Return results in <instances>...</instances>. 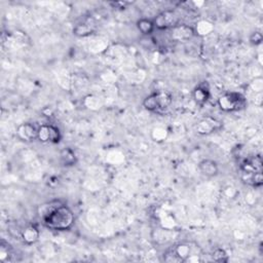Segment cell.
Returning a JSON list of instances; mask_svg holds the SVG:
<instances>
[{
  "label": "cell",
  "mask_w": 263,
  "mask_h": 263,
  "mask_svg": "<svg viewBox=\"0 0 263 263\" xmlns=\"http://www.w3.org/2000/svg\"><path fill=\"white\" fill-rule=\"evenodd\" d=\"M217 104L224 112H235L246 107L247 99L239 92H228L218 98Z\"/></svg>",
  "instance_id": "obj_3"
},
{
  "label": "cell",
  "mask_w": 263,
  "mask_h": 263,
  "mask_svg": "<svg viewBox=\"0 0 263 263\" xmlns=\"http://www.w3.org/2000/svg\"><path fill=\"white\" fill-rule=\"evenodd\" d=\"M94 31H95V25L94 24H90L89 22L80 23V24L76 25L75 28L73 29L74 35H76L78 37L88 36L90 34H93Z\"/></svg>",
  "instance_id": "obj_16"
},
{
  "label": "cell",
  "mask_w": 263,
  "mask_h": 263,
  "mask_svg": "<svg viewBox=\"0 0 263 263\" xmlns=\"http://www.w3.org/2000/svg\"><path fill=\"white\" fill-rule=\"evenodd\" d=\"M241 180L244 183L255 187V188H259L262 186L263 184V174L262 172L260 173H241Z\"/></svg>",
  "instance_id": "obj_14"
},
{
  "label": "cell",
  "mask_w": 263,
  "mask_h": 263,
  "mask_svg": "<svg viewBox=\"0 0 263 263\" xmlns=\"http://www.w3.org/2000/svg\"><path fill=\"white\" fill-rule=\"evenodd\" d=\"M212 258H213V260L216 262L225 263L228 261V254L224 249L217 248L213 251V253H212Z\"/></svg>",
  "instance_id": "obj_19"
},
{
  "label": "cell",
  "mask_w": 263,
  "mask_h": 263,
  "mask_svg": "<svg viewBox=\"0 0 263 263\" xmlns=\"http://www.w3.org/2000/svg\"><path fill=\"white\" fill-rule=\"evenodd\" d=\"M21 238L26 245H33L38 241L40 238V231L35 225L30 224L22 230Z\"/></svg>",
  "instance_id": "obj_12"
},
{
  "label": "cell",
  "mask_w": 263,
  "mask_h": 263,
  "mask_svg": "<svg viewBox=\"0 0 263 263\" xmlns=\"http://www.w3.org/2000/svg\"><path fill=\"white\" fill-rule=\"evenodd\" d=\"M263 171L261 155H255L245 159L241 165V173H260Z\"/></svg>",
  "instance_id": "obj_9"
},
{
  "label": "cell",
  "mask_w": 263,
  "mask_h": 263,
  "mask_svg": "<svg viewBox=\"0 0 263 263\" xmlns=\"http://www.w3.org/2000/svg\"><path fill=\"white\" fill-rule=\"evenodd\" d=\"M137 28L139 31L145 36L151 35L155 30L153 20H149L145 18L139 20V21L137 22Z\"/></svg>",
  "instance_id": "obj_15"
},
{
  "label": "cell",
  "mask_w": 263,
  "mask_h": 263,
  "mask_svg": "<svg viewBox=\"0 0 263 263\" xmlns=\"http://www.w3.org/2000/svg\"><path fill=\"white\" fill-rule=\"evenodd\" d=\"M192 98L198 106H204L210 98V88L207 83L199 84L192 92Z\"/></svg>",
  "instance_id": "obj_10"
},
{
  "label": "cell",
  "mask_w": 263,
  "mask_h": 263,
  "mask_svg": "<svg viewBox=\"0 0 263 263\" xmlns=\"http://www.w3.org/2000/svg\"><path fill=\"white\" fill-rule=\"evenodd\" d=\"M62 139L60 129L54 125H43L38 128L37 140L42 143L58 144Z\"/></svg>",
  "instance_id": "obj_5"
},
{
  "label": "cell",
  "mask_w": 263,
  "mask_h": 263,
  "mask_svg": "<svg viewBox=\"0 0 263 263\" xmlns=\"http://www.w3.org/2000/svg\"><path fill=\"white\" fill-rule=\"evenodd\" d=\"M9 254H11V252H9L8 245L4 241H2L1 245H0V260L2 262H5L8 259Z\"/></svg>",
  "instance_id": "obj_21"
},
{
  "label": "cell",
  "mask_w": 263,
  "mask_h": 263,
  "mask_svg": "<svg viewBox=\"0 0 263 263\" xmlns=\"http://www.w3.org/2000/svg\"><path fill=\"white\" fill-rule=\"evenodd\" d=\"M75 215L73 211L62 204L43 219L44 225L55 231H66L74 225Z\"/></svg>",
  "instance_id": "obj_1"
},
{
  "label": "cell",
  "mask_w": 263,
  "mask_h": 263,
  "mask_svg": "<svg viewBox=\"0 0 263 263\" xmlns=\"http://www.w3.org/2000/svg\"><path fill=\"white\" fill-rule=\"evenodd\" d=\"M172 102H173V97L170 93L154 92L144 99L143 107L150 112L161 113L171 106Z\"/></svg>",
  "instance_id": "obj_2"
},
{
  "label": "cell",
  "mask_w": 263,
  "mask_h": 263,
  "mask_svg": "<svg viewBox=\"0 0 263 263\" xmlns=\"http://www.w3.org/2000/svg\"><path fill=\"white\" fill-rule=\"evenodd\" d=\"M222 127H223V124L219 119L212 116H206L201 118L196 125V131L198 135L205 136L216 133L222 129Z\"/></svg>",
  "instance_id": "obj_6"
},
{
  "label": "cell",
  "mask_w": 263,
  "mask_h": 263,
  "mask_svg": "<svg viewBox=\"0 0 263 263\" xmlns=\"http://www.w3.org/2000/svg\"><path fill=\"white\" fill-rule=\"evenodd\" d=\"M130 2H124V1H118V2H110V5H112L114 8L118 9H125L127 5H129Z\"/></svg>",
  "instance_id": "obj_23"
},
{
  "label": "cell",
  "mask_w": 263,
  "mask_h": 263,
  "mask_svg": "<svg viewBox=\"0 0 263 263\" xmlns=\"http://www.w3.org/2000/svg\"><path fill=\"white\" fill-rule=\"evenodd\" d=\"M262 40H263V36L260 31H255L250 35V43L251 44L255 46L260 45L262 44Z\"/></svg>",
  "instance_id": "obj_22"
},
{
  "label": "cell",
  "mask_w": 263,
  "mask_h": 263,
  "mask_svg": "<svg viewBox=\"0 0 263 263\" xmlns=\"http://www.w3.org/2000/svg\"><path fill=\"white\" fill-rule=\"evenodd\" d=\"M198 170L201 173V175H204L209 178L216 177L219 174L218 164L215 160H212V159L201 160L198 164Z\"/></svg>",
  "instance_id": "obj_11"
},
{
  "label": "cell",
  "mask_w": 263,
  "mask_h": 263,
  "mask_svg": "<svg viewBox=\"0 0 263 263\" xmlns=\"http://www.w3.org/2000/svg\"><path fill=\"white\" fill-rule=\"evenodd\" d=\"M60 205H62V203H61L60 200H50V201H47V203L40 205L37 211L38 216L43 220L44 217H46L50 213V212L54 211Z\"/></svg>",
  "instance_id": "obj_17"
},
{
  "label": "cell",
  "mask_w": 263,
  "mask_h": 263,
  "mask_svg": "<svg viewBox=\"0 0 263 263\" xmlns=\"http://www.w3.org/2000/svg\"><path fill=\"white\" fill-rule=\"evenodd\" d=\"M173 250L176 253V255L178 256V258L180 259L181 262L186 261L189 258L190 253H191L190 246L187 244H179Z\"/></svg>",
  "instance_id": "obj_18"
},
{
  "label": "cell",
  "mask_w": 263,
  "mask_h": 263,
  "mask_svg": "<svg viewBox=\"0 0 263 263\" xmlns=\"http://www.w3.org/2000/svg\"><path fill=\"white\" fill-rule=\"evenodd\" d=\"M196 35V30L186 24H179L173 29L170 30L171 39L177 43H185L189 42Z\"/></svg>",
  "instance_id": "obj_7"
},
{
  "label": "cell",
  "mask_w": 263,
  "mask_h": 263,
  "mask_svg": "<svg viewBox=\"0 0 263 263\" xmlns=\"http://www.w3.org/2000/svg\"><path fill=\"white\" fill-rule=\"evenodd\" d=\"M195 30H196V33H198L200 35L208 34L211 31V30H212V24L209 23V22L203 21V22H200L197 26V29H195Z\"/></svg>",
  "instance_id": "obj_20"
},
{
  "label": "cell",
  "mask_w": 263,
  "mask_h": 263,
  "mask_svg": "<svg viewBox=\"0 0 263 263\" xmlns=\"http://www.w3.org/2000/svg\"><path fill=\"white\" fill-rule=\"evenodd\" d=\"M59 159H60V164L66 168L73 167L77 163V156L75 153L69 147L64 148L60 151Z\"/></svg>",
  "instance_id": "obj_13"
},
{
  "label": "cell",
  "mask_w": 263,
  "mask_h": 263,
  "mask_svg": "<svg viewBox=\"0 0 263 263\" xmlns=\"http://www.w3.org/2000/svg\"><path fill=\"white\" fill-rule=\"evenodd\" d=\"M38 128L31 123H25L20 125L17 129V135L24 142H32L37 139Z\"/></svg>",
  "instance_id": "obj_8"
},
{
  "label": "cell",
  "mask_w": 263,
  "mask_h": 263,
  "mask_svg": "<svg viewBox=\"0 0 263 263\" xmlns=\"http://www.w3.org/2000/svg\"><path fill=\"white\" fill-rule=\"evenodd\" d=\"M154 27L157 30H171L180 24V16L173 9H166L159 13L153 20Z\"/></svg>",
  "instance_id": "obj_4"
}]
</instances>
